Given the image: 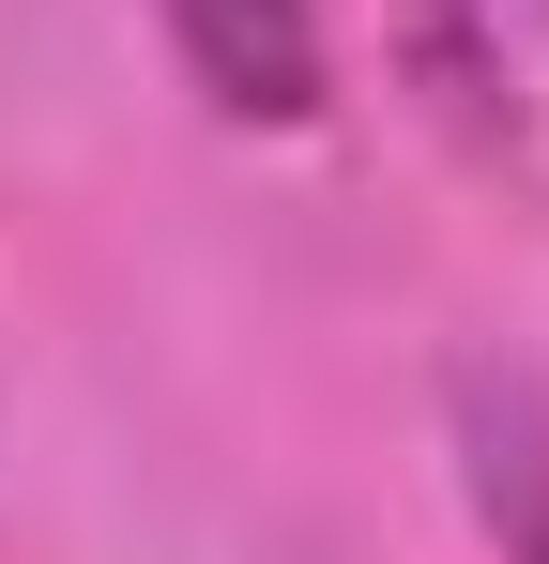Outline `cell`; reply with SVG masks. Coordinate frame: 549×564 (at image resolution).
Here are the masks:
<instances>
[{
	"instance_id": "1",
	"label": "cell",
	"mask_w": 549,
	"mask_h": 564,
	"mask_svg": "<svg viewBox=\"0 0 549 564\" xmlns=\"http://www.w3.org/2000/svg\"><path fill=\"white\" fill-rule=\"evenodd\" d=\"M153 31H169V62L198 77L214 122H321L336 93V62H321V0H153Z\"/></svg>"
},
{
	"instance_id": "2",
	"label": "cell",
	"mask_w": 549,
	"mask_h": 564,
	"mask_svg": "<svg viewBox=\"0 0 549 564\" xmlns=\"http://www.w3.org/2000/svg\"><path fill=\"white\" fill-rule=\"evenodd\" d=\"M519 564H549V473L519 488Z\"/></svg>"
}]
</instances>
